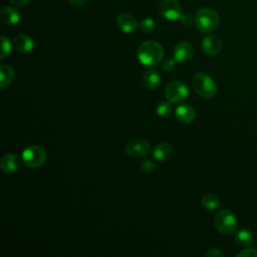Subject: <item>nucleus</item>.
I'll return each mask as SVG.
<instances>
[{
    "label": "nucleus",
    "mask_w": 257,
    "mask_h": 257,
    "mask_svg": "<svg viewBox=\"0 0 257 257\" xmlns=\"http://www.w3.org/2000/svg\"><path fill=\"white\" fill-rule=\"evenodd\" d=\"M137 56L143 65L153 67L158 65L163 59L164 48L160 43L154 40H147L139 45Z\"/></svg>",
    "instance_id": "f257e3e1"
},
{
    "label": "nucleus",
    "mask_w": 257,
    "mask_h": 257,
    "mask_svg": "<svg viewBox=\"0 0 257 257\" xmlns=\"http://www.w3.org/2000/svg\"><path fill=\"white\" fill-rule=\"evenodd\" d=\"M195 24L199 31L203 33H210L215 31L220 24L219 14L208 7L201 8L195 15Z\"/></svg>",
    "instance_id": "f03ea898"
},
{
    "label": "nucleus",
    "mask_w": 257,
    "mask_h": 257,
    "mask_svg": "<svg viewBox=\"0 0 257 257\" xmlns=\"http://www.w3.org/2000/svg\"><path fill=\"white\" fill-rule=\"evenodd\" d=\"M192 84L197 94L203 98H212L218 91L215 80L204 72L196 73L192 79Z\"/></svg>",
    "instance_id": "7ed1b4c3"
},
{
    "label": "nucleus",
    "mask_w": 257,
    "mask_h": 257,
    "mask_svg": "<svg viewBox=\"0 0 257 257\" xmlns=\"http://www.w3.org/2000/svg\"><path fill=\"white\" fill-rule=\"evenodd\" d=\"M46 151L37 145H31L22 152L21 160L27 168L36 169L43 166L46 162Z\"/></svg>",
    "instance_id": "20e7f679"
},
{
    "label": "nucleus",
    "mask_w": 257,
    "mask_h": 257,
    "mask_svg": "<svg viewBox=\"0 0 257 257\" xmlns=\"http://www.w3.org/2000/svg\"><path fill=\"white\" fill-rule=\"evenodd\" d=\"M214 225L220 233L230 235L237 229L238 222L235 215L230 210L222 209L215 215Z\"/></svg>",
    "instance_id": "39448f33"
},
{
    "label": "nucleus",
    "mask_w": 257,
    "mask_h": 257,
    "mask_svg": "<svg viewBox=\"0 0 257 257\" xmlns=\"http://www.w3.org/2000/svg\"><path fill=\"white\" fill-rule=\"evenodd\" d=\"M190 94L188 86L180 80L170 81L165 88V96L172 103L184 101Z\"/></svg>",
    "instance_id": "423d86ee"
},
{
    "label": "nucleus",
    "mask_w": 257,
    "mask_h": 257,
    "mask_svg": "<svg viewBox=\"0 0 257 257\" xmlns=\"http://www.w3.org/2000/svg\"><path fill=\"white\" fill-rule=\"evenodd\" d=\"M150 151L151 146L149 142L144 139H133L125 145V152L132 158H145L149 155Z\"/></svg>",
    "instance_id": "0eeeda50"
},
{
    "label": "nucleus",
    "mask_w": 257,
    "mask_h": 257,
    "mask_svg": "<svg viewBox=\"0 0 257 257\" xmlns=\"http://www.w3.org/2000/svg\"><path fill=\"white\" fill-rule=\"evenodd\" d=\"M160 13L165 19L176 21L182 16V8L177 0H164L160 5Z\"/></svg>",
    "instance_id": "6e6552de"
},
{
    "label": "nucleus",
    "mask_w": 257,
    "mask_h": 257,
    "mask_svg": "<svg viewBox=\"0 0 257 257\" xmlns=\"http://www.w3.org/2000/svg\"><path fill=\"white\" fill-rule=\"evenodd\" d=\"M193 46L188 41H181L174 48V58L180 63L188 62L193 57Z\"/></svg>",
    "instance_id": "1a4fd4ad"
},
{
    "label": "nucleus",
    "mask_w": 257,
    "mask_h": 257,
    "mask_svg": "<svg viewBox=\"0 0 257 257\" xmlns=\"http://www.w3.org/2000/svg\"><path fill=\"white\" fill-rule=\"evenodd\" d=\"M175 117L181 123H191L196 117V112L193 106L190 104H180L175 109Z\"/></svg>",
    "instance_id": "9d476101"
},
{
    "label": "nucleus",
    "mask_w": 257,
    "mask_h": 257,
    "mask_svg": "<svg viewBox=\"0 0 257 257\" xmlns=\"http://www.w3.org/2000/svg\"><path fill=\"white\" fill-rule=\"evenodd\" d=\"M0 168L6 174H12L19 170L20 159L12 153L5 154L0 161Z\"/></svg>",
    "instance_id": "9b49d317"
},
{
    "label": "nucleus",
    "mask_w": 257,
    "mask_h": 257,
    "mask_svg": "<svg viewBox=\"0 0 257 257\" xmlns=\"http://www.w3.org/2000/svg\"><path fill=\"white\" fill-rule=\"evenodd\" d=\"M202 48L206 54L215 56L220 53L222 49V43L220 38L216 35H208L202 41Z\"/></svg>",
    "instance_id": "f8f14e48"
},
{
    "label": "nucleus",
    "mask_w": 257,
    "mask_h": 257,
    "mask_svg": "<svg viewBox=\"0 0 257 257\" xmlns=\"http://www.w3.org/2000/svg\"><path fill=\"white\" fill-rule=\"evenodd\" d=\"M116 24L124 33H134L139 26L137 20L128 13L119 14L116 18Z\"/></svg>",
    "instance_id": "ddd939ff"
},
{
    "label": "nucleus",
    "mask_w": 257,
    "mask_h": 257,
    "mask_svg": "<svg viewBox=\"0 0 257 257\" xmlns=\"http://www.w3.org/2000/svg\"><path fill=\"white\" fill-rule=\"evenodd\" d=\"M174 153V148L171 144L163 142L158 144L154 151H153V157L158 162H166L171 159Z\"/></svg>",
    "instance_id": "4468645a"
},
{
    "label": "nucleus",
    "mask_w": 257,
    "mask_h": 257,
    "mask_svg": "<svg viewBox=\"0 0 257 257\" xmlns=\"http://www.w3.org/2000/svg\"><path fill=\"white\" fill-rule=\"evenodd\" d=\"M13 46L20 53H28L34 48V41L26 34H18L13 40Z\"/></svg>",
    "instance_id": "2eb2a0df"
},
{
    "label": "nucleus",
    "mask_w": 257,
    "mask_h": 257,
    "mask_svg": "<svg viewBox=\"0 0 257 257\" xmlns=\"http://www.w3.org/2000/svg\"><path fill=\"white\" fill-rule=\"evenodd\" d=\"M1 18L5 24L15 25L20 21L21 15L15 7L5 6L1 10Z\"/></svg>",
    "instance_id": "dca6fc26"
},
{
    "label": "nucleus",
    "mask_w": 257,
    "mask_h": 257,
    "mask_svg": "<svg viewBox=\"0 0 257 257\" xmlns=\"http://www.w3.org/2000/svg\"><path fill=\"white\" fill-rule=\"evenodd\" d=\"M143 82L148 89L155 90L161 84V75L157 70L150 69L144 73Z\"/></svg>",
    "instance_id": "f3484780"
},
{
    "label": "nucleus",
    "mask_w": 257,
    "mask_h": 257,
    "mask_svg": "<svg viewBox=\"0 0 257 257\" xmlns=\"http://www.w3.org/2000/svg\"><path fill=\"white\" fill-rule=\"evenodd\" d=\"M15 77L14 69L9 65L0 66V88L3 89L12 83Z\"/></svg>",
    "instance_id": "a211bd4d"
},
{
    "label": "nucleus",
    "mask_w": 257,
    "mask_h": 257,
    "mask_svg": "<svg viewBox=\"0 0 257 257\" xmlns=\"http://www.w3.org/2000/svg\"><path fill=\"white\" fill-rule=\"evenodd\" d=\"M201 205L206 210L214 211L220 207L221 202H220L219 197H217L216 195H214L212 193H207V194L203 195V197L201 198Z\"/></svg>",
    "instance_id": "6ab92c4d"
},
{
    "label": "nucleus",
    "mask_w": 257,
    "mask_h": 257,
    "mask_svg": "<svg viewBox=\"0 0 257 257\" xmlns=\"http://www.w3.org/2000/svg\"><path fill=\"white\" fill-rule=\"evenodd\" d=\"M234 238L236 243L241 246H248L253 241V235L247 229H240L239 231H237Z\"/></svg>",
    "instance_id": "aec40b11"
},
{
    "label": "nucleus",
    "mask_w": 257,
    "mask_h": 257,
    "mask_svg": "<svg viewBox=\"0 0 257 257\" xmlns=\"http://www.w3.org/2000/svg\"><path fill=\"white\" fill-rule=\"evenodd\" d=\"M172 102L171 101H161L158 103L157 106V114L161 117H167L169 115H171L172 111H173V107H172Z\"/></svg>",
    "instance_id": "412c9836"
},
{
    "label": "nucleus",
    "mask_w": 257,
    "mask_h": 257,
    "mask_svg": "<svg viewBox=\"0 0 257 257\" xmlns=\"http://www.w3.org/2000/svg\"><path fill=\"white\" fill-rule=\"evenodd\" d=\"M12 49V43L10 39L4 35L1 36V52H0V59H4L9 55Z\"/></svg>",
    "instance_id": "4be33fe9"
},
{
    "label": "nucleus",
    "mask_w": 257,
    "mask_h": 257,
    "mask_svg": "<svg viewBox=\"0 0 257 257\" xmlns=\"http://www.w3.org/2000/svg\"><path fill=\"white\" fill-rule=\"evenodd\" d=\"M140 27H141V29H142L143 31L149 33V32H152V31H154V30L156 29L157 24H156V22H155L153 19H151V18H145V19H143V20L141 21Z\"/></svg>",
    "instance_id": "5701e85b"
},
{
    "label": "nucleus",
    "mask_w": 257,
    "mask_h": 257,
    "mask_svg": "<svg viewBox=\"0 0 257 257\" xmlns=\"http://www.w3.org/2000/svg\"><path fill=\"white\" fill-rule=\"evenodd\" d=\"M141 167H142V170H143L145 173L151 174V173H153V172L155 171V169H156V164H155L154 161H152V160H150V159H147V160H145V161L142 163Z\"/></svg>",
    "instance_id": "b1692460"
},
{
    "label": "nucleus",
    "mask_w": 257,
    "mask_h": 257,
    "mask_svg": "<svg viewBox=\"0 0 257 257\" xmlns=\"http://www.w3.org/2000/svg\"><path fill=\"white\" fill-rule=\"evenodd\" d=\"M176 59H172V58H167L163 61V64H162V67L165 71L167 72H170L172 70L175 69V66H176Z\"/></svg>",
    "instance_id": "393cba45"
},
{
    "label": "nucleus",
    "mask_w": 257,
    "mask_h": 257,
    "mask_svg": "<svg viewBox=\"0 0 257 257\" xmlns=\"http://www.w3.org/2000/svg\"><path fill=\"white\" fill-rule=\"evenodd\" d=\"M238 257H257V249L247 248L237 254Z\"/></svg>",
    "instance_id": "a878e982"
},
{
    "label": "nucleus",
    "mask_w": 257,
    "mask_h": 257,
    "mask_svg": "<svg viewBox=\"0 0 257 257\" xmlns=\"http://www.w3.org/2000/svg\"><path fill=\"white\" fill-rule=\"evenodd\" d=\"M224 254L222 253V251L216 247L210 248L207 252H206V257H222Z\"/></svg>",
    "instance_id": "bb28decb"
},
{
    "label": "nucleus",
    "mask_w": 257,
    "mask_h": 257,
    "mask_svg": "<svg viewBox=\"0 0 257 257\" xmlns=\"http://www.w3.org/2000/svg\"><path fill=\"white\" fill-rule=\"evenodd\" d=\"M180 19H181L183 25H185V26H187V27L191 26V24L193 23V17H192V15L189 14V13L182 14V16H181Z\"/></svg>",
    "instance_id": "cd10ccee"
},
{
    "label": "nucleus",
    "mask_w": 257,
    "mask_h": 257,
    "mask_svg": "<svg viewBox=\"0 0 257 257\" xmlns=\"http://www.w3.org/2000/svg\"><path fill=\"white\" fill-rule=\"evenodd\" d=\"M30 0H10V2L15 5V6H18V7H22V6H25L29 3Z\"/></svg>",
    "instance_id": "c85d7f7f"
},
{
    "label": "nucleus",
    "mask_w": 257,
    "mask_h": 257,
    "mask_svg": "<svg viewBox=\"0 0 257 257\" xmlns=\"http://www.w3.org/2000/svg\"><path fill=\"white\" fill-rule=\"evenodd\" d=\"M68 1L70 4H72L74 6H81V5L85 4L87 0H68Z\"/></svg>",
    "instance_id": "c756f323"
}]
</instances>
